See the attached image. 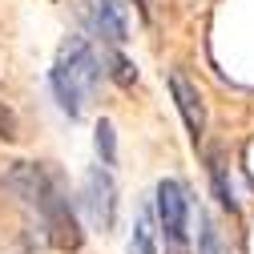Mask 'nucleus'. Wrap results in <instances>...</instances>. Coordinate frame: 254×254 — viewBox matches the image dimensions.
I'll use <instances>...</instances> for the list:
<instances>
[{
  "label": "nucleus",
  "instance_id": "nucleus-1",
  "mask_svg": "<svg viewBox=\"0 0 254 254\" xmlns=\"http://www.w3.org/2000/svg\"><path fill=\"white\" fill-rule=\"evenodd\" d=\"M4 182L41 214L45 234H49V242H53L57 250H77V246L85 242L81 222H77V214H73V206H69V198H65V190H61V182H57L45 166L16 162V166L4 174Z\"/></svg>",
  "mask_w": 254,
  "mask_h": 254
},
{
  "label": "nucleus",
  "instance_id": "nucleus-2",
  "mask_svg": "<svg viewBox=\"0 0 254 254\" xmlns=\"http://www.w3.org/2000/svg\"><path fill=\"white\" fill-rule=\"evenodd\" d=\"M157 222H162L170 254H186V242H190V198L170 178L157 186Z\"/></svg>",
  "mask_w": 254,
  "mask_h": 254
},
{
  "label": "nucleus",
  "instance_id": "nucleus-3",
  "mask_svg": "<svg viewBox=\"0 0 254 254\" xmlns=\"http://www.w3.org/2000/svg\"><path fill=\"white\" fill-rule=\"evenodd\" d=\"M85 206H89V218L101 230H113V222H117V186H113V174L105 166H93L85 174Z\"/></svg>",
  "mask_w": 254,
  "mask_h": 254
},
{
  "label": "nucleus",
  "instance_id": "nucleus-4",
  "mask_svg": "<svg viewBox=\"0 0 254 254\" xmlns=\"http://www.w3.org/2000/svg\"><path fill=\"white\" fill-rule=\"evenodd\" d=\"M85 12H89V24L101 41H109V45L129 41V16H125L121 0H85Z\"/></svg>",
  "mask_w": 254,
  "mask_h": 254
},
{
  "label": "nucleus",
  "instance_id": "nucleus-5",
  "mask_svg": "<svg viewBox=\"0 0 254 254\" xmlns=\"http://www.w3.org/2000/svg\"><path fill=\"white\" fill-rule=\"evenodd\" d=\"M57 65L85 89V97H89V93L97 89V81H101V61L93 57V49H89L85 41H69L65 49H61V61H57Z\"/></svg>",
  "mask_w": 254,
  "mask_h": 254
},
{
  "label": "nucleus",
  "instance_id": "nucleus-6",
  "mask_svg": "<svg viewBox=\"0 0 254 254\" xmlns=\"http://www.w3.org/2000/svg\"><path fill=\"white\" fill-rule=\"evenodd\" d=\"M170 89H174V101H178V113H182V121H186V129H190V137H202L206 133V105H202V93L186 81V73H170Z\"/></svg>",
  "mask_w": 254,
  "mask_h": 254
},
{
  "label": "nucleus",
  "instance_id": "nucleus-7",
  "mask_svg": "<svg viewBox=\"0 0 254 254\" xmlns=\"http://www.w3.org/2000/svg\"><path fill=\"white\" fill-rule=\"evenodd\" d=\"M53 93H57V101H61V109H65L69 117H81V109H85V89L65 73V69H53Z\"/></svg>",
  "mask_w": 254,
  "mask_h": 254
},
{
  "label": "nucleus",
  "instance_id": "nucleus-8",
  "mask_svg": "<svg viewBox=\"0 0 254 254\" xmlns=\"http://www.w3.org/2000/svg\"><path fill=\"white\" fill-rule=\"evenodd\" d=\"M129 254H157V230H153L149 210H141V218H137V230L129 238Z\"/></svg>",
  "mask_w": 254,
  "mask_h": 254
},
{
  "label": "nucleus",
  "instance_id": "nucleus-9",
  "mask_svg": "<svg viewBox=\"0 0 254 254\" xmlns=\"http://www.w3.org/2000/svg\"><path fill=\"white\" fill-rule=\"evenodd\" d=\"M198 254H226V246H222V234H218V226H214L210 214L198 218Z\"/></svg>",
  "mask_w": 254,
  "mask_h": 254
},
{
  "label": "nucleus",
  "instance_id": "nucleus-10",
  "mask_svg": "<svg viewBox=\"0 0 254 254\" xmlns=\"http://www.w3.org/2000/svg\"><path fill=\"white\" fill-rule=\"evenodd\" d=\"M97 153H101V166H113L117 162V133H113L109 121L97 125Z\"/></svg>",
  "mask_w": 254,
  "mask_h": 254
},
{
  "label": "nucleus",
  "instance_id": "nucleus-11",
  "mask_svg": "<svg viewBox=\"0 0 254 254\" xmlns=\"http://www.w3.org/2000/svg\"><path fill=\"white\" fill-rule=\"evenodd\" d=\"M210 174H214V194H218V202L226 206V210H238V198H234V190H230V182H226L222 162H210Z\"/></svg>",
  "mask_w": 254,
  "mask_h": 254
},
{
  "label": "nucleus",
  "instance_id": "nucleus-12",
  "mask_svg": "<svg viewBox=\"0 0 254 254\" xmlns=\"http://www.w3.org/2000/svg\"><path fill=\"white\" fill-rule=\"evenodd\" d=\"M105 61H109V73H113L117 85H133V81H137V69H133V61H129V57H121V53H105Z\"/></svg>",
  "mask_w": 254,
  "mask_h": 254
},
{
  "label": "nucleus",
  "instance_id": "nucleus-13",
  "mask_svg": "<svg viewBox=\"0 0 254 254\" xmlns=\"http://www.w3.org/2000/svg\"><path fill=\"white\" fill-rule=\"evenodd\" d=\"M16 137H20V121L4 101H0V141H16Z\"/></svg>",
  "mask_w": 254,
  "mask_h": 254
},
{
  "label": "nucleus",
  "instance_id": "nucleus-14",
  "mask_svg": "<svg viewBox=\"0 0 254 254\" xmlns=\"http://www.w3.org/2000/svg\"><path fill=\"white\" fill-rule=\"evenodd\" d=\"M137 12H141L145 20H153V0H137Z\"/></svg>",
  "mask_w": 254,
  "mask_h": 254
}]
</instances>
